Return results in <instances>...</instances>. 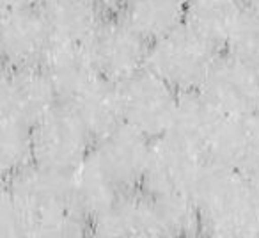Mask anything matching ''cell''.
I'll list each match as a JSON object with an SVG mask.
<instances>
[{
    "label": "cell",
    "instance_id": "cell-9",
    "mask_svg": "<svg viewBox=\"0 0 259 238\" xmlns=\"http://www.w3.org/2000/svg\"><path fill=\"white\" fill-rule=\"evenodd\" d=\"M199 89L222 115L250 114L259 101V69L229 50L219 52Z\"/></svg>",
    "mask_w": 259,
    "mask_h": 238
},
{
    "label": "cell",
    "instance_id": "cell-5",
    "mask_svg": "<svg viewBox=\"0 0 259 238\" xmlns=\"http://www.w3.org/2000/svg\"><path fill=\"white\" fill-rule=\"evenodd\" d=\"M94 137L64 103L52 108L32 127L34 164L55 173L71 174L91 153Z\"/></svg>",
    "mask_w": 259,
    "mask_h": 238
},
{
    "label": "cell",
    "instance_id": "cell-2",
    "mask_svg": "<svg viewBox=\"0 0 259 238\" xmlns=\"http://www.w3.org/2000/svg\"><path fill=\"white\" fill-rule=\"evenodd\" d=\"M194 201L201 234L217 238L259 236V212L245 174L208 160Z\"/></svg>",
    "mask_w": 259,
    "mask_h": 238
},
{
    "label": "cell",
    "instance_id": "cell-19",
    "mask_svg": "<svg viewBox=\"0 0 259 238\" xmlns=\"http://www.w3.org/2000/svg\"><path fill=\"white\" fill-rule=\"evenodd\" d=\"M188 0H130L121 15L151 43L185 23Z\"/></svg>",
    "mask_w": 259,
    "mask_h": 238
},
{
    "label": "cell",
    "instance_id": "cell-18",
    "mask_svg": "<svg viewBox=\"0 0 259 238\" xmlns=\"http://www.w3.org/2000/svg\"><path fill=\"white\" fill-rule=\"evenodd\" d=\"M245 11L243 0H188L185 25L220 50L227 47Z\"/></svg>",
    "mask_w": 259,
    "mask_h": 238
},
{
    "label": "cell",
    "instance_id": "cell-16",
    "mask_svg": "<svg viewBox=\"0 0 259 238\" xmlns=\"http://www.w3.org/2000/svg\"><path fill=\"white\" fill-rule=\"evenodd\" d=\"M61 103L68 105L75 112L94 141L122 121L117 84L101 75L94 76L78 93Z\"/></svg>",
    "mask_w": 259,
    "mask_h": 238
},
{
    "label": "cell",
    "instance_id": "cell-1",
    "mask_svg": "<svg viewBox=\"0 0 259 238\" xmlns=\"http://www.w3.org/2000/svg\"><path fill=\"white\" fill-rule=\"evenodd\" d=\"M2 181L0 236H82L89 231L73 203L69 174L30 164Z\"/></svg>",
    "mask_w": 259,
    "mask_h": 238
},
{
    "label": "cell",
    "instance_id": "cell-21",
    "mask_svg": "<svg viewBox=\"0 0 259 238\" xmlns=\"http://www.w3.org/2000/svg\"><path fill=\"white\" fill-rule=\"evenodd\" d=\"M226 50L259 69V11L247 8Z\"/></svg>",
    "mask_w": 259,
    "mask_h": 238
},
{
    "label": "cell",
    "instance_id": "cell-6",
    "mask_svg": "<svg viewBox=\"0 0 259 238\" xmlns=\"http://www.w3.org/2000/svg\"><path fill=\"white\" fill-rule=\"evenodd\" d=\"M115 84L124 123L149 139H158L169 132L180 91L148 68Z\"/></svg>",
    "mask_w": 259,
    "mask_h": 238
},
{
    "label": "cell",
    "instance_id": "cell-12",
    "mask_svg": "<svg viewBox=\"0 0 259 238\" xmlns=\"http://www.w3.org/2000/svg\"><path fill=\"white\" fill-rule=\"evenodd\" d=\"M208 160L245 176L259 171V115L255 112L224 115Z\"/></svg>",
    "mask_w": 259,
    "mask_h": 238
},
{
    "label": "cell",
    "instance_id": "cell-15",
    "mask_svg": "<svg viewBox=\"0 0 259 238\" xmlns=\"http://www.w3.org/2000/svg\"><path fill=\"white\" fill-rule=\"evenodd\" d=\"M39 66L52 80L61 101L69 100L94 76L100 75L85 45L80 43L52 41Z\"/></svg>",
    "mask_w": 259,
    "mask_h": 238
},
{
    "label": "cell",
    "instance_id": "cell-3",
    "mask_svg": "<svg viewBox=\"0 0 259 238\" xmlns=\"http://www.w3.org/2000/svg\"><path fill=\"white\" fill-rule=\"evenodd\" d=\"M217 54L219 48L183 23L149 43L146 68L181 93L201 87Z\"/></svg>",
    "mask_w": 259,
    "mask_h": 238
},
{
    "label": "cell",
    "instance_id": "cell-13",
    "mask_svg": "<svg viewBox=\"0 0 259 238\" xmlns=\"http://www.w3.org/2000/svg\"><path fill=\"white\" fill-rule=\"evenodd\" d=\"M222 117L201 89L181 91L167 135L208 158L209 146Z\"/></svg>",
    "mask_w": 259,
    "mask_h": 238
},
{
    "label": "cell",
    "instance_id": "cell-11",
    "mask_svg": "<svg viewBox=\"0 0 259 238\" xmlns=\"http://www.w3.org/2000/svg\"><path fill=\"white\" fill-rule=\"evenodd\" d=\"M52 41L41 8L2 9L0 52L4 66H39Z\"/></svg>",
    "mask_w": 259,
    "mask_h": 238
},
{
    "label": "cell",
    "instance_id": "cell-4",
    "mask_svg": "<svg viewBox=\"0 0 259 238\" xmlns=\"http://www.w3.org/2000/svg\"><path fill=\"white\" fill-rule=\"evenodd\" d=\"M206 162V156L180 144L170 135L153 139L139 190L155 199L194 201Z\"/></svg>",
    "mask_w": 259,
    "mask_h": 238
},
{
    "label": "cell",
    "instance_id": "cell-22",
    "mask_svg": "<svg viewBox=\"0 0 259 238\" xmlns=\"http://www.w3.org/2000/svg\"><path fill=\"white\" fill-rule=\"evenodd\" d=\"M2 9L11 8H41L45 0H0Z\"/></svg>",
    "mask_w": 259,
    "mask_h": 238
},
{
    "label": "cell",
    "instance_id": "cell-25",
    "mask_svg": "<svg viewBox=\"0 0 259 238\" xmlns=\"http://www.w3.org/2000/svg\"><path fill=\"white\" fill-rule=\"evenodd\" d=\"M243 2L248 9H255V11H259V0H243Z\"/></svg>",
    "mask_w": 259,
    "mask_h": 238
},
{
    "label": "cell",
    "instance_id": "cell-26",
    "mask_svg": "<svg viewBox=\"0 0 259 238\" xmlns=\"http://www.w3.org/2000/svg\"><path fill=\"white\" fill-rule=\"evenodd\" d=\"M255 114L259 115V101H257V107H255Z\"/></svg>",
    "mask_w": 259,
    "mask_h": 238
},
{
    "label": "cell",
    "instance_id": "cell-20",
    "mask_svg": "<svg viewBox=\"0 0 259 238\" xmlns=\"http://www.w3.org/2000/svg\"><path fill=\"white\" fill-rule=\"evenodd\" d=\"M34 164L32 128L0 115V171L2 178Z\"/></svg>",
    "mask_w": 259,
    "mask_h": 238
},
{
    "label": "cell",
    "instance_id": "cell-24",
    "mask_svg": "<svg viewBox=\"0 0 259 238\" xmlns=\"http://www.w3.org/2000/svg\"><path fill=\"white\" fill-rule=\"evenodd\" d=\"M100 6L103 9H108V11H122V9L128 6L130 0H98Z\"/></svg>",
    "mask_w": 259,
    "mask_h": 238
},
{
    "label": "cell",
    "instance_id": "cell-10",
    "mask_svg": "<svg viewBox=\"0 0 259 238\" xmlns=\"http://www.w3.org/2000/svg\"><path fill=\"white\" fill-rule=\"evenodd\" d=\"M151 142L148 135L121 121L94 141L93 153L122 192L141 188Z\"/></svg>",
    "mask_w": 259,
    "mask_h": 238
},
{
    "label": "cell",
    "instance_id": "cell-17",
    "mask_svg": "<svg viewBox=\"0 0 259 238\" xmlns=\"http://www.w3.org/2000/svg\"><path fill=\"white\" fill-rule=\"evenodd\" d=\"M41 11L54 41L83 45L105 18L98 0H45Z\"/></svg>",
    "mask_w": 259,
    "mask_h": 238
},
{
    "label": "cell",
    "instance_id": "cell-14",
    "mask_svg": "<svg viewBox=\"0 0 259 238\" xmlns=\"http://www.w3.org/2000/svg\"><path fill=\"white\" fill-rule=\"evenodd\" d=\"M69 185L73 203L83 219L89 222V231L91 222L107 208H110L122 194H126L101 166L93 149L87 158L69 174Z\"/></svg>",
    "mask_w": 259,
    "mask_h": 238
},
{
    "label": "cell",
    "instance_id": "cell-8",
    "mask_svg": "<svg viewBox=\"0 0 259 238\" xmlns=\"http://www.w3.org/2000/svg\"><path fill=\"white\" fill-rule=\"evenodd\" d=\"M61 103L41 66H4L0 82V115L32 128Z\"/></svg>",
    "mask_w": 259,
    "mask_h": 238
},
{
    "label": "cell",
    "instance_id": "cell-23",
    "mask_svg": "<svg viewBox=\"0 0 259 238\" xmlns=\"http://www.w3.org/2000/svg\"><path fill=\"white\" fill-rule=\"evenodd\" d=\"M248 188H250V195H252V201H254L255 210L259 212V171L255 173L248 174Z\"/></svg>",
    "mask_w": 259,
    "mask_h": 238
},
{
    "label": "cell",
    "instance_id": "cell-7",
    "mask_svg": "<svg viewBox=\"0 0 259 238\" xmlns=\"http://www.w3.org/2000/svg\"><path fill=\"white\" fill-rule=\"evenodd\" d=\"M83 45L96 71L112 82H121L146 68L149 41L122 15L105 16Z\"/></svg>",
    "mask_w": 259,
    "mask_h": 238
}]
</instances>
